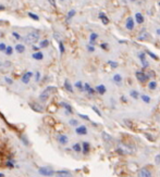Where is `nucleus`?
I'll return each mask as SVG.
<instances>
[{"instance_id":"obj_1","label":"nucleus","mask_w":160,"mask_h":177,"mask_svg":"<svg viewBox=\"0 0 160 177\" xmlns=\"http://www.w3.org/2000/svg\"><path fill=\"white\" fill-rule=\"evenodd\" d=\"M13 158V149L6 132L0 126V171L10 166Z\"/></svg>"},{"instance_id":"obj_2","label":"nucleus","mask_w":160,"mask_h":177,"mask_svg":"<svg viewBox=\"0 0 160 177\" xmlns=\"http://www.w3.org/2000/svg\"><path fill=\"white\" fill-rule=\"evenodd\" d=\"M39 40V34L37 33H30L25 36L24 38V41L26 44H30V45H33V44H36L37 41Z\"/></svg>"},{"instance_id":"obj_3","label":"nucleus","mask_w":160,"mask_h":177,"mask_svg":"<svg viewBox=\"0 0 160 177\" xmlns=\"http://www.w3.org/2000/svg\"><path fill=\"white\" fill-rule=\"evenodd\" d=\"M135 75H136V78L140 81L141 83H145V82H147L148 78H149V77L147 76L146 73H144V72H136Z\"/></svg>"},{"instance_id":"obj_4","label":"nucleus","mask_w":160,"mask_h":177,"mask_svg":"<svg viewBox=\"0 0 160 177\" xmlns=\"http://www.w3.org/2000/svg\"><path fill=\"white\" fill-rule=\"evenodd\" d=\"M138 177H152L151 173L147 168H142L138 172Z\"/></svg>"},{"instance_id":"obj_5","label":"nucleus","mask_w":160,"mask_h":177,"mask_svg":"<svg viewBox=\"0 0 160 177\" xmlns=\"http://www.w3.org/2000/svg\"><path fill=\"white\" fill-rule=\"evenodd\" d=\"M134 26H135V23H134V19L133 18H127V21H126V28L129 30H133L134 29Z\"/></svg>"},{"instance_id":"obj_6","label":"nucleus","mask_w":160,"mask_h":177,"mask_svg":"<svg viewBox=\"0 0 160 177\" xmlns=\"http://www.w3.org/2000/svg\"><path fill=\"white\" fill-rule=\"evenodd\" d=\"M134 19H135V21H136L137 24H143L144 21H145V19H144V17H143V14L140 13V12H137V13L134 15Z\"/></svg>"},{"instance_id":"obj_7","label":"nucleus","mask_w":160,"mask_h":177,"mask_svg":"<svg viewBox=\"0 0 160 177\" xmlns=\"http://www.w3.org/2000/svg\"><path fill=\"white\" fill-rule=\"evenodd\" d=\"M140 60H141V62H142V64H143V66L145 67H148V62H147V60H146V55H145V53H141L140 54Z\"/></svg>"},{"instance_id":"obj_8","label":"nucleus","mask_w":160,"mask_h":177,"mask_svg":"<svg viewBox=\"0 0 160 177\" xmlns=\"http://www.w3.org/2000/svg\"><path fill=\"white\" fill-rule=\"evenodd\" d=\"M99 19L101 20V22H103L105 25H107V24L109 23V19L107 18V15H106L104 12H100V13H99Z\"/></svg>"},{"instance_id":"obj_9","label":"nucleus","mask_w":160,"mask_h":177,"mask_svg":"<svg viewBox=\"0 0 160 177\" xmlns=\"http://www.w3.org/2000/svg\"><path fill=\"white\" fill-rule=\"evenodd\" d=\"M15 51L19 53H23L24 51H25V47L24 45H21V44H18L17 46H15Z\"/></svg>"},{"instance_id":"obj_10","label":"nucleus","mask_w":160,"mask_h":177,"mask_svg":"<svg viewBox=\"0 0 160 177\" xmlns=\"http://www.w3.org/2000/svg\"><path fill=\"white\" fill-rule=\"evenodd\" d=\"M42 58H44V54H42L40 51H36L33 54V59H35V60H42Z\"/></svg>"},{"instance_id":"obj_11","label":"nucleus","mask_w":160,"mask_h":177,"mask_svg":"<svg viewBox=\"0 0 160 177\" xmlns=\"http://www.w3.org/2000/svg\"><path fill=\"white\" fill-rule=\"evenodd\" d=\"M96 90H97V92H99L100 95H104L106 92V87L104 85H99V86L96 87Z\"/></svg>"},{"instance_id":"obj_12","label":"nucleus","mask_w":160,"mask_h":177,"mask_svg":"<svg viewBox=\"0 0 160 177\" xmlns=\"http://www.w3.org/2000/svg\"><path fill=\"white\" fill-rule=\"evenodd\" d=\"M32 73L31 72H28V73H26V74H24L23 75V78H22V81L24 82V83H28V81H30V78L32 77Z\"/></svg>"},{"instance_id":"obj_13","label":"nucleus","mask_w":160,"mask_h":177,"mask_svg":"<svg viewBox=\"0 0 160 177\" xmlns=\"http://www.w3.org/2000/svg\"><path fill=\"white\" fill-rule=\"evenodd\" d=\"M98 38V35L96 34V33H92L90 34V41H89V44L90 45H94L95 44V40Z\"/></svg>"},{"instance_id":"obj_14","label":"nucleus","mask_w":160,"mask_h":177,"mask_svg":"<svg viewBox=\"0 0 160 177\" xmlns=\"http://www.w3.org/2000/svg\"><path fill=\"white\" fill-rule=\"evenodd\" d=\"M113 81H114L115 84H120V83L122 82V76L120 74H115L113 76Z\"/></svg>"},{"instance_id":"obj_15","label":"nucleus","mask_w":160,"mask_h":177,"mask_svg":"<svg viewBox=\"0 0 160 177\" xmlns=\"http://www.w3.org/2000/svg\"><path fill=\"white\" fill-rule=\"evenodd\" d=\"M148 88H149L150 90H155V89L157 88V83L155 82V81H151V82L148 84Z\"/></svg>"},{"instance_id":"obj_16","label":"nucleus","mask_w":160,"mask_h":177,"mask_svg":"<svg viewBox=\"0 0 160 177\" xmlns=\"http://www.w3.org/2000/svg\"><path fill=\"white\" fill-rule=\"evenodd\" d=\"M130 95L133 99H138V97H140V93H138V91H136V90H132L130 92Z\"/></svg>"},{"instance_id":"obj_17","label":"nucleus","mask_w":160,"mask_h":177,"mask_svg":"<svg viewBox=\"0 0 160 177\" xmlns=\"http://www.w3.org/2000/svg\"><path fill=\"white\" fill-rule=\"evenodd\" d=\"M48 45H49V41H48L47 39L41 40V41H40V44H39V48H45V47H47Z\"/></svg>"},{"instance_id":"obj_18","label":"nucleus","mask_w":160,"mask_h":177,"mask_svg":"<svg viewBox=\"0 0 160 177\" xmlns=\"http://www.w3.org/2000/svg\"><path fill=\"white\" fill-rule=\"evenodd\" d=\"M141 98H142V100L145 102V103H149V102H150V98H149L147 95H142Z\"/></svg>"},{"instance_id":"obj_19","label":"nucleus","mask_w":160,"mask_h":177,"mask_svg":"<svg viewBox=\"0 0 160 177\" xmlns=\"http://www.w3.org/2000/svg\"><path fill=\"white\" fill-rule=\"evenodd\" d=\"M4 52H6L7 55H11L13 53V49H12V47H7L6 50H4Z\"/></svg>"},{"instance_id":"obj_20","label":"nucleus","mask_w":160,"mask_h":177,"mask_svg":"<svg viewBox=\"0 0 160 177\" xmlns=\"http://www.w3.org/2000/svg\"><path fill=\"white\" fill-rule=\"evenodd\" d=\"M74 15H75V10H71V11L70 12H69L68 13V17H67V20L69 21V20H71L73 17H74Z\"/></svg>"},{"instance_id":"obj_21","label":"nucleus","mask_w":160,"mask_h":177,"mask_svg":"<svg viewBox=\"0 0 160 177\" xmlns=\"http://www.w3.org/2000/svg\"><path fill=\"white\" fill-rule=\"evenodd\" d=\"M108 64L112 67V69H117V67L119 66V64L117 63V62H113V61H108Z\"/></svg>"},{"instance_id":"obj_22","label":"nucleus","mask_w":160,"mask_h":177,"mask_svg":"<svg viewBox=\"0 0 160 177\" xmlns=\"http://www.w3.org/2000/svg\"><path fill=\"white\" fill-rule=\"evenodd\" d=\"M76 132L78 133V134H86V128H85L84 126H82V127H79V128H77L76 129Z\"/></svg>"},{"instance_id":"obj_23","label":"nucleus","mask_w":160,"mask_h":177,"mask_svg":"<svg viewBox=\"0 0 160 177\" xmlns=\"http://www.w3.org/2000/svg\"><path fill=\"white\" fill-rule=\"evenodd\" d=\"M28 17H30L31 19H33V20H35V21H38V20H39V18H38V15H36V14H34V13H32V12H28Z\"/></svg>"},{"instance_id":"obj_24","label":"nucleus","mask_w":160,"mask_h":177,"mask_svg":"<svg viewBox=\"0 0 160 177\" xmlns=\"http://www.w3.org/2000/svg\"><path fill=\"white\" fill-rule=\"evenodd\" d=\"M83 150H84L85 153L88 152V150H89V144H88V142H84V144H83Z\"/></svg>"},{"instance_id":"obj_25","label":"nucleus","mask_w":160,"mask_h":177,"mask_svg":"<svg viewBox=\"0 0 160 177\" xmlns=\"http://www.w3.org/2000/svg\"><path fill=\"white\" fill-rule=\"evenodd\" d=\"M147 54H148L149 57H150V58L155 59V60H159V58H158V57H157L156 54H154V53H151V52H150V51H147Z\"/></svg>"},{"instance_id":"obj_26","label":"nucleus","mask_w":160,"mask_h":177,"mask_svg":"<svg viewBox=\"0 0 160 177\" xmlns=\"http://www.w3.org/2000/svg\"><path fill=\"white\" fill-rule=\"evenodd\" d=\"M11 63L10 62H4V61H0V66H10Z\"/></svg>"},{"instance_id":"obj_27","label":"nucleus","mask_w":160,"mask_h":177,"mask_svg":"<svg viewBox=\"0 0 160 177\" xmlns=\"http://www.w3.org/2000/svg\"><path fill=\"white\" fill-rule=\"evenodd\" d=\"M59 48H60V52H61V53L64 52V46H63L62 41H59Z\"/></svg>"},{"instance_id":"obj_28","label":"nucleus","mask_w":160,"mask_h":177,"mask_svg":"<svg viewBox=\"0 0 160 177\" xmlns=\"http://www.w3.org/2000/svg\"><path fill=\"white\" fill-rule=\"evenodd\" d=\"M146 74H147V76H148V77H155V75H156V74H155V72H154V71H149L148 73H146Z\"/></svg>"},{"instance_id":"obj_29","label":"nucleus","mask_w":160,"mask_h":177,"mask_svg":"<svg viewBox=\"0 0 160 177\" xmlns=\"http://www.w3.org/2000/svg\"><path fill=\"white\" fill-rule=\"evenodd\" d=\"M6 48H7V46L4 45L3 43L0 44V51H4V50H6Z\"/></svg>"},{"instance_id":"obj_30","label":"nucleus","mask_w":160,"mask_h":177,"mask_svg":"<svg viewBox=\"0 0 160 177\" xmlns=\"http://www.w3.org/2000/svg\"><path fill=\"white\" fill-rule=\"evenodd\" d=\"M12 35H13V37H14L15 39H18V40H20V39H21V36H20L18 33H15V32H14V33H12Z\"/></svg>"},{"instance_id":"obj_31","label":"nucleus","mask_w":160,"mask_h":177,"mask_svg":"<svg viewBox=\"0 0 160 177\" xmlns=\"http://www.w3.org/2000/svg\"><path fill=\"white\" fill-rule=\"evenodd\" d=\"M66 88H67V89H68L69 91H72V87H71V85L69 84L68 82H66Z\"/></svg>"},{"instance_id":"obj_32","label":"nucleus","mask_w":160,"mask_h":177,"mask_svg":"<svg viewBox=\"0 0 160 177\" xmlns=\"http://www.w3.org/2000/svg\"><path fill=\"white\" fill-rule=\"evenodd\" d=\"M87 49H88L89 52H94V51H95V48H94V47H92V46H88Z\"/></svg>"},{"instance_id":"obj_33","label":"nucleus","mask_w":160,"mask_h":177,"mask_svg":"<svg viewBox=\"0 0 160 177\" xmlns=\"http://www.w3.org/2000/svg\"><path fill=\"white\" fill-rule=\"evenodd\" d=\"M75 86H76L77 88H79V89H82V88H83V86H82V83H81V82H77Z\"/></svg>"},{"instance_id":"obj_34","label":"nucleus","mask_w":160,"mask_h":177,"mask_svg":"<svg viewBox=\"0 0 160 177\" xmlns=\"http://www.w3.org/2000/svg\"><path fill=\"white\" fill-rule=\"evenodd\" d=\"M49 2H50V4L53 8H56V0H49Z\"/></svg>"},{"instance_id":"obj_35","label":"nucleus","mask_w":160,"mask_h":177,"mask_svg":"<svg viewBox=\"0 0 160 177\" xmlns=\"http://www.w3.org/2000/svg\"><path fill=\"white\" fill-rule=\"evenodd\" d=\"M156 164H160V154L156 157Z\"/></svg>"},{"instance_id":"obj_36","label":"nucleus","mask_w":160,"mask_h":177,"mask_svg":"<svg viewBox=\"0 0 160 177\" xmlns=\"http://www.w3.org/2000/svg\"><path fill=\"white\" fill-rule=\"evenodd\" d=\"M74 149H75L76 151H81V147H79V144H75V146H74Z\"/></svg>"},{"instance_id":"obj_37","label":"nucleus","mask_w":160,"mask_h":177,"mask_svg":"<svg viewBox=\"0 0 160 177\" xmlns=\"http://www.w3.org/2000/svg\"><path fill=\"white\" fill-rule=\"evenodd\" d=\"M117 152L120 153V154H123V150L122 149H117Z\"/></svg>"},{"instance_id":"obj_38","label":"nucleus","mask_w":160,"mask_h":177,"mask_svg":"<svg viewBox=\"0 0 160 177\" xmlns=\"http://www.w3.org/2000/svg\"><path fill=\"white\" fill-rule=\"evenodd\" d=\"M100 47H101V48H104V49H107V47H108V46H107V44H103Z\"/></svg>"},{"instance_id":"obj_39","label":"nucleus","mask_w":160,"mask_h":177,"mask_svg":"<svg viewBox=\"0 0 160 177\" xmlns=\"http://www.w3.org/2000/svg\"><path fill=\"white\" fill-rule=\"evenodd\" d=\"M33 50H35V51H38V50H39V47H36V46H34V47H33Z\"/></svg>"},{"instance_id":"obj_40","label":"nucleus","mask_w":160,"mask_h":177,"mask_svg":"<svg viewBox=\"0 0 160 177\" xmlns=\"http://www.w3.org/2000/svg\"><path fill=\"white\" fill-rule=\"evenodd\" d=\"M156 33H157V34H158V35L160 36V28H158V29L156 30Z\"/></svg>"},{"instance_id":"obj_41","label":"nucleus","mask_w":160,"mask_h":177,"mask_svg":"<svg viewBox=\"0 0 160 177\" xmlns=\"http://www.w3.org/2000/svg\"><path fill=\"white\" fill-rule=\"evenodd\" d=\"M0 10H4V7L3 6H0Z\"/></svg>"},{"instance_id":"obj_42","label":"nucleus","mask_w":160,"mask_h":177,"mask_svg":"<svg viewBox=\"0 0 160 177\" xmlns=\"http://www.w3.org/2000/svg\"><path fill=\"white\" fill-rule=\"evenodd\" d=\"M131 1H136V0H131Z\"/></svg>"},{"instance_id":"obj_43","label":"nucleus","mask_w":160,"mask_h":177,"mask_svg":"<svg viewBox=\"0 0 160 177\" xmlns=\"http://www.w3.org/2000/svg\"><path fill=\"white\" fill-rule=\"evenodd\" d=\"M159 6H160V2H159Z\"/></svg>"}]
</instances>
